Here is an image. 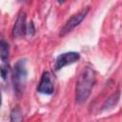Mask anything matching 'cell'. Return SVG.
I'll return each instance as SVG.
<instances>
[{
  "label": "cell",
  "instance_id": "cell-5",
  "mask_svg": "<svg viewBox=\"0 0 122 122\" xmlns=\"http://www.w3.org/2000/svg\"><path fill=\"white\" fill-rule=\"evenodd\" d=\"M54 91V87L53 84L51 82V73L49 71H45L40 79L39 85L37 87V92L43 94H51Z\"/></svg>",
  "mask_w": 122,
  "mask_h": 122
},
{
  "label": "cell",
  "instance_id": "cell-2",
  "mask_svg": "<svg viewBox=\"0 0 122 122\" xmlns=\"http://www.w3.org/2000/svg\"><path fill=\"white\" fill-rule=\"evenodd\" d=\"M27 60L24 59H19L15 65L13 66L12 69V84H13V89L17 96H20L23 92L27 75H28V71H27Z\"/></svg>",
  "mask_w": 122,
  "mask_h": 122
},
{
  "label": "cell",
  "instance_id": "cell-12",
  "mask_svg": "<svg viewBox=\"0 0 122 122\" xmlns=\"http://www.w3.org/2000/svg\"><path fill=\"white\" fill-rule=\"evenodd\" d=\"M65 0H59V3H63Z\"/></svg>",
  "mask_w": 122,
  "mask_h": 122
},
{
  "label": "cell",
  "instance_id": "cell-7",
  "mask_svg": "<svg viewBox=\"0 0 122 122\" xmlns=\"http://www.w3.org/2000/svg\"><path fill=\"white\" fill-rule=\"evenodd\" d=\"M119 98H120V92L116 91L114 93H112L111 96H109L108 99L103 103L101 110L102 111H106V110H110V109L113 108L118 103Z\"/></svg>",
  "mask_w": 122,
  "mask_h": 122
},
{
  "label": "cell",
  "instance_id": "cell-13",
  "mask_svg": "<svg viewBox=\"0 0 122 122\" xmlns=\"http://www.w3.org/2000/svg\"><path fill=\"white\" fill-rule=\"evenodd\" d=\"M20 1H23V0H20Z\"/></svg>",
  "mask_w": 122,
  "mask_h": 122
},
{
  "label": "cell",
  "instance_id": "cell-4",
  "mask_svg": "<svg viewBox=\"0 0 122 122\" xmlns=\"http://www.w3.org/2000/svg\"><path fill=\"white\" fill-rule=\"evenodd\" d=\"M80 59V54L75 51H68L61 53L57 56L54 64V69L55 71H59L62 68H64L67 65L72 64Z\"/></svg>",
  "mask_w": 122,
  "mask_h": 122
},
{
  "label": "cell",
  "instance_id": "cell-3",
  "mask_svg": "<svg viewBox=\"0 0 122 122\" xmlns=\"http://www.w3.org/2000/svg\"><path fill=\"white\" fill-rule=\"evenodd\" d=\"M90 11V8L87 7L83 10H81L79 12H77L76 14L72 15L67 22L66 24L62 27V29L60 30V35L61 36H64L66 35L67 33H69L70 31H71L74 28H76L78 25H80V23L86 18L87 14L89 13Z\"/></svg>",
  "mask_w": 122,
  "mask_h": 122
},
{
  "label": "cell",
  "instance_id": "cell-6",
  "mask_svg": "<svg viewBox=\"0 0 122 122\" xmlns=\"http://www.w3.org/2000/svg\"><path fill=\"white\" fill-rule=\"evenodd\" d=\"M26 13L25 11H20L18 13V16L15 20L13 29H12V36L14 38L20 37L24 34H26Z\"/></svg>",
  "mask_w": 122,
  "mask_h": 122
},
{
  "label": "cell",
  "instance_id": "cell-9",
  "mask_svg": "<svg viewBox=\"0 0 122 122\" xmlns=\"http://www.w3.org/2000/svg\"><path fill=\"white\" fill-rule=\"evenodd\" d=\"M22 119H23V116H22V112H21L20 108L15 107L10 112V121L17 122V121H21Z\"/></svg>",
  "mask_w": 122,
  "mask_h": 122
},
{
  "label": "cell",
  "instance_id": "cell-10",
  "mask_svg": "<svg viewBox=\"0 0 122 122\" xmlns=\"http://www.w3.org/2000/svg\"><path fill=\"white\" fill-rule=\"evenodd\" d=\"M0 72H1V77L5 80L7 78V76L9 75V73H10V65H9V63H2Z\"/></svg>",
  "mask_w": 122,
  "mask_h": 122
},
{
  "label": "cell",
  "instance_id": "cell-11",
  "mask_svg": "<svg viewBox=\"0 0 122 122\" xmlns=\"http://www.w3.org/2000/svg\"><path fill=\"white\" fill-rule=\"evenodd\" d=\"M35 32V29H34V25L32 22H30L29 24H27L26 27V34L28 36H32Z\"/></svg>",
  "mask_w": 122,
  "mask_h": 122
},
{
  "label": "cell",
  "instance_id": "cell-8",
  "mask_svg": "<svg viewBox=\"0 0 122 122\" xmlns=\"http://www.w3.org/2000/svg\"><path fill=\"white\" fill-rule=\"evenodd\" d=\"M0 52H1V60L2 63H9L10 58V46L9 44L2 39L0 42Z\"/></svg>",
  "mask_w": 122,
  "mask_h": 122
},
{
  "label": "cell",
  "instance_id": "cell-1",
  "mask_svg": "<svg viewBox=\"0 0 122 122\" xmlns=\"http://www.w3.org/2000/svg\"><path fill=\"white\" fill-rule=\"evenodd\" d=\"M95 71L92 67H86L78 76L75 86V101L82 104L87 101L95 84Z\"/></svg>",
  "mask_w": 122,
  "mask_h": 122
}]
</instances>
